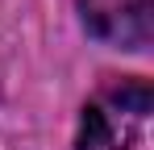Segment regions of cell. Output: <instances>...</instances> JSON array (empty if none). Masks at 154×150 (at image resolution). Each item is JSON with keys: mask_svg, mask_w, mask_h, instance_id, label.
Masks as SVG:
<instances>
[{"mask_svg": "<svg viewBox=\"0 0 154 150\" xmlns=\"http://www.w3.org/2000/svg\"><path fill=\"white\" fill-rule=\"evenodd\" d=\"M75 150H154V88L117 79L83 104Z\"/></svg>", "mask_w": 154, "mask_h": 150, "instance_id": "6da1fadb", "label": "cell"}, {"mask_svg": "<svg viewBox=\"0 0 154 150\" xmlns=\"http://www.w3.org/2000/svg\"><path fill=\"white\" fill-rule=\"evenodd\" d=\"M83 29L121 50H146L154 38V0H79Z\"/></svg>", "mask_w": 154, "mask_h": 150, "instance_id": "7a4b0ae2", "label": "cell"}]
</instances>
